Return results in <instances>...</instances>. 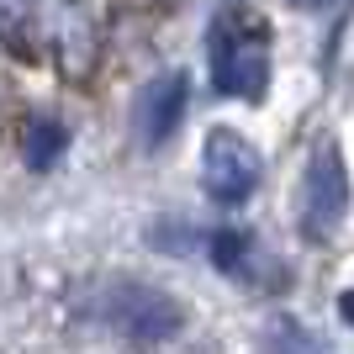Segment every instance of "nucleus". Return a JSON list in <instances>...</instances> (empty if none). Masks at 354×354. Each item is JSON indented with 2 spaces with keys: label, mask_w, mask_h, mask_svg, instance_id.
I'll return each mask as SVG.
<instances>
[{
  "label": "nucleus",
  "mask_w": 354,
  "mask_h": 354,
  "mask_svg": "<svg viewBox=\"0 0 354 354\" xmlns=\"http://www.w3.org/2000/svg\"><path fill=\"white\" fill-rule=\"evenodd\" d=\"M106 317H111V328L127 333L133 344H164V339H175L180 323H185V312H180L175 296L153 291V286H133V281L111 291Z\"/></svg>",
  "instance_id": "7ed1b4c3"
},
{
  "label": "nucleus",
  "mask_w": 354,
  "mask_h": 354,
  "mask_svg": "<svg viewBox=\"0 0 354 354\" xmlns=\"http://www.w3.org/2000/svg\"><path fill=\"white\" fill-rule=\"evenodd\" d=\"M339 317H344V323H354V291L339 296Z\"/></svg>",
  "instance_id": "1a4fd4ad"
},
{
  "label": "nucleus",
  "mask_w": 354,
  "mask_h": 354,
  "mask_svg": "<svg viewBox=\"0 0 354 354\" xmlns=\"http://www.w3.org/2000/svg\"><path fill=\"white\" fill-rule=\"evenodd\" d=\"M212 85L238 101H259L270 90V32L249 11H222L207 32Z\"/></svg>",
  "instance_id": "f257e3e1"
},
{
  "label": "nucleus",
  "mask_w": 354,
  "mask_h": 354,
  "mask_svg": "<svg viewBox=\"0 0 354 354\" xmlns=\"http://www.w3.org/2000/svg\"><path fill=\"white\" fill-rule=\"evenodd\" d=\"M243 254H249V243H243V233H233V227L212 238V259H217L227 275H238V270H243Z\"/></svg>",
  "instance_id": "6e6552de"
},
{
  "label": "nucleus",
  "mask_w": 354,
  "mask_h": 354,
  "mask_svg": "<svg viewBox=\"0 0 354 354\" xmlns=\"http://www.w3.org/2000/svg\"><path fill=\"white\" fill-rule=\"evenodd\" d=\"M286 6H296V11H317V6H328V0H286Z\"/></svg>",
  "instance_id": "9d476101"
},
{
  "label": "nucleus",
  "mask_w": 354,
  "mask_h": 354,
  "mask_svg": "<svg viewBox=\"0 0 354 354\" xmlns=\"http://www.w3.org/2000/svg\"><path fill=\"white\" fill-rule=\"evenodd\" d=\"M349 212V175H344V153L339 143H323L317 159L307 169V196H301V233L328 238Z\"/></svg>",
  "instance_id": "20e7f679"
},
{
  "label": "nucleus",
  "mask_w": 354,
  "mask_h": 354,
  "mask_svg": "<svg viewBox=\"0 0 354 354\" xmlns=\"http://www.w3.org/2000/svg\"><path fill=\"white\" fill-rule=\"evenodd\" d=\"M185 101H191V80L185 74H164V80H153L143 90V101H138V138H143V148H159L175 138L180 117H185Z\"/></svg>",
  "instance_id": "39448f33"
},
{
  "label": "nucleus",
  "mask_w": 354,
  "mask_h": 354,
  "mask_svg": "<svg viewBox=\"0 0 354 354\" xmlns=\"http://www.w3.org/2000/svg\"><path fill=\"white\" fill-rule=\"evenodd\" d=\"M59 153H64V127L59 122H37V127L27 133V164L32 169H48Z\"/></svg>",
  "instance_id": "423d86ee"
},
{
  "label": "nucleus",
  "mask_w": 354,
  "mask_h": 354,
  "mask_svg": "<svg viewBox=\"0 0 354 354\" xmlns=\"http://www.w3.org/2000/svg\"><path fill=\"white\" fill-rule=\"evenodd\" d=\"M265 180V159L249 138H238L233 127H217L201 148V185L217 207H243Z\"/></svg>",
  "instance_id": "f03ea898"
},
{
  "label": "nucleus",
  "mask_w": 354,
  "mask_h": 354,
  "mask_svg": "<svg viewBox=\"0 0 354 354\" xmlns=\"http://www.w3.org/2000/svg\"><path fill=\"white\" fill-rule=\"evenodd\" d=\"M270 354H323V349H317V339H312L307 328L275 323V328H270Z\"/></svg>",
  "instance_id": "0eeeda50"
}]
</instances>
